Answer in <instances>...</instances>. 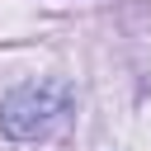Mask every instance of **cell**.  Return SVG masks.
I'll return each instance as SVG.
<instances>
[{"instance_id":"6da1fadb","label":"cell","mask_w":151,"mask_h":151,"mask_svg":"<svg viewBox=\"0 0 151 151\" xmlns=\"http://www.w3.org/2000/svg\"><path fill=\"white\" fill-rule=\"evenodd\" d=\"M71 85L66 80H24L0 99V132L9 142H47L71 118Z\"/></svg>"}]
</instances>
